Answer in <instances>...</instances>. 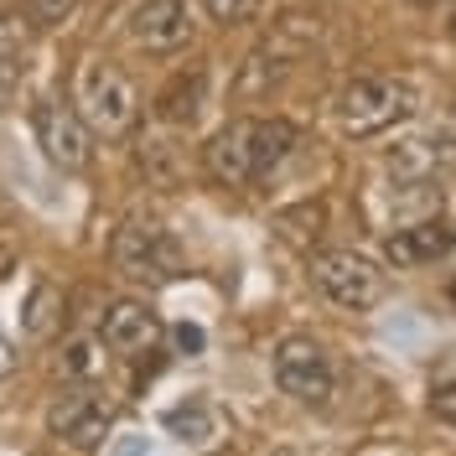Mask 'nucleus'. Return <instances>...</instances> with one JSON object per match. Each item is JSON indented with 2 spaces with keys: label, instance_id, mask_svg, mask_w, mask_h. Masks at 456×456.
<instances>
[{
  "label": "nucleus",
  "instance_id": "nucleus-1",
  "mask_svg": "<svg viewBox=\"0 0 456 456\" xmlns=\"http://www.w3.org/2000/svg\"><path fill=\"white\" fill-rule=\"evenodd\" d=\"M296 125L290 119H228L213 141L202 145V171L218 187H255L285 167L296 151Z\"/></svg>",
  "mask_w": 456,
  "mask_h": 456
},
{
  "label": "nucleus",
  "instance_id": "nucleus-2",
  "mask_svg": "<svg viewBox=\"0 0 456 456\" xmlns=\"http://www.w3.org/2000/svg\"><path fill=\"white\" fill-rule=\"evenodd\" d=\"M420 110V94L410 78H389V73H363V78H347L332 99V119H338L342 135L353 141H373V135H389L395 125H404L410 114Z\"/></svg>",
  "mask_w": 456,
  "mask_h": 456
},
{
  "label": "nucleus",
  "instance_id": "nucleus-3",
  "mask_svg": "<svg viewBox=\"0 0 456 456\" xmlns=\"http://www.w3.org/2000/svg\"><path fill=\"white\" fill-rule=\"evenodd\" d=\"M78 114L88 119V130L94 135H104V141H119V135H130L135 130V119H141V94L135 84L114 68V62H84V73H78Z\"/></svg>",
  "mask_w": 456,
  "mask_h": 456
},
{
  "label": "nucleus",
  "instance_id": "nucleus-4",
  "mask_svg": "<svg viewBox=\"0 0 456 456\" xmlns=\"http://www.w3.org/2000/svg\"><path fill=\"white\" fill-rule=\"evenodd\" d=\"M114 270L135 285H171L182 275V249L161 224H125L114 233Z\"/></svg>",
  "mask_w": 456,
  "mask_h": 456
},
{
  "label": "nucleus",
  "instance_id": "nucleus-5",
  "mask_svg": "<svg viewBox=\"0 0 456 456\" xmlns=\"http://www.w3.org/2000/svg\"><path fill=\"white\" fill-rule=\"evenodd\" d=\"M312 37H316V16H281V27H275L255 53L244 57L239 94H244V99H259V94L281 88V78L296 68V57L312 47Z\"/></svg>",
  "mask_w": 456,
  "mask_h": 456
},
{
  "label": "nucleus",
  "instance_id": "nucleus-6",
  "mask_svg": "<svg viewBox=\"0 0 456 456\" xmlns=\"http://www.w3.org/2000/svg\"><path fill=\"white\" fill-rule=\"evenodd\" d=\"M312 281L342 312H369V306L384 301V270L369 255H358V249H327V255H316Z\"/></svg>",
  "mask_w": 456,
  "mask_h": 456
},
{
  "label": "nucleus",
  "instance_id": "nucleus-7",
  "mask_svg": "<svg viewBox=\"0 0 456 456\" xmlns=\"http://www.w3.org/2000/svg\"><path fill=\"white\" fill-rule=\"evenodd\" d=\"M275 384H281L296 404L322 410V404L332 399V389H338V369H332L327 347L316 338H285L281 347H275Z\"/></svg>",
  "mask_w": 456,
  "mask_h": 456
},
{
  "label": "nucleus",
  "instance_id": "nucleus-8",
  "mask_svg": "<svg viewBox=\"0 0 456 456\" xmlns=\"http://www.w3.org/2000/svg\"><path fill=\"white\" fill-rule=\"evenodd\" d=\"M114 404L110 395H99L94 384H73V389H62L53 399V410H47V430H53L57 441H68L73 452H94L114 426Z\"/></svg>",
  "mask_w": 456,
  "mask_h": 456
},
{
  "label": "nucleus",
  "instance_id": "nucleus-9",
  "mask_svg": "<svg viewBox=\"0 0 456 456\" xmlns=\"http://www.w3.org/2000/svg\"><path fill=\"white\" fill-rule=\"evenodd\" d=\"M31 130H37V145H42V156L53 161L57 171H84L88 156H94V145H88V119L78 114V104H68V99H42L37 114H31Z\"/></svg>",
  "mask_w": 456,
  "mask_h": 456
},
{
  "label": "nucleus",
  "instance_id": "nucleus-10",
  "mask_svg": "<svg viewBox=\"0 0 456 456\" xmlns=\"http://www.w3.org/2000/svg\"><path fill=\"white\" fill-rule=\"evenodd\" d=\"M192 11H187V0H135L130 5V37H135V47L156 57H171L182 53L187 42H192Z\"/></svg>",
  "mask_w": 456,
  "mask_h": 456
},
{
  "label": "nucleus",
  "instance_id": "nucleus-11",
  "mask_svg": "<svg viewBox=\"0 0 456 456\" xmlns=\"http://www.w3.org/2000/svg\"><path fill=\"white\" fill-rule=\"evenodd\" d=\"M99 338L119 358H145L161 342V316L151 312L145 301H110L104 306V322H99Z\"/></svg>",
  "mask_w": 456,
  "mask_h": 456
},
{
  "label": "nucleus",
  "instance_id": "nucleus-12",
  "mask_svg": "<svg viewBox=\"0 0 456 456\" xmlns=\"http://www.w3.org/2000/svg\"><path fill=\"white\" fill-rule=\"evenodd\" d=\"M456 228L446 218H426V224H404L384 239V259L399 265V270H420V265H436L441 255H452Z\"/></svg>",
  "mask_w": 456,
  "mask_h": 456
},
{
  "label": "nucleus",
  "instance_id": "nucleus-13",
  "mask_svg": "<svg viewBox=\"0 0 456 456\" xmlns=\"http://www.w3.org/2000/svg\"><path fill=\"white\" fill-rule=\"evenodd\" d=\"M208 110V68H187V73H176L167 88H161V99H156V114H161V125L171 130H187V125H198V114Z\"/></svg>",
  "mask_w": 456,
  "mask_h": 456
},
{
  "label": "nucleus",
  "instance_id": "nucleus-14",
  "mask_svg": "<svg viewBox=\"0 0 456 456\" xmlns=\"http://www.w3.org/2000/svg\"><path fill=\"white\" fill-rule=\"evenodd\" d=\"M452 156L456 151H446V141H404L389 151V171H395V182H436V171Z\"/></svg>",
  "mask_w": 456,
  "mask_h": 456
},
{
  "label": "nucleus",
  "instance_id": "nucleus-15",
  "mask_svg": "<svg viewBox=\"0 0 456 456\" xmlns=\"http://www.w3.org/2000/svg\"><path fill=\"white\" fill-rule=\"evenodd\" d=\"M57 369H62V379H68V384H94V379H104V369H110L104 338H73V342H62Z\"/></svg>",
  "mask_w": 456,
  "mask_h": 456
},
{
  "label": "nucleus",
  "instance_id": "nucleus-16",
  "mask_svg": "<svg viewBox=\"0 0 456 456\" xmlns=\"http://www.w3.org/2000/svg\"><path fill=\"white\" fill-rule=\"evenodd\" d=\"M167 426H171V436H176L182 446H187V441L198 446V441L213 436V410H208V404H182V410H171L167 415Z\"/></svg>",
  "mask_w": 456,
  "mask_h": 456
},
{
  "label": "nucleus",
  "instance_id": "nucleus-17",
  "mask_svg": "<svg viewBox=\"0 0 456 456\" xmlns=\"http://www.w3.org/2000/svg\"><path fill=\"white\" fill-rule=\"evenodd\" d=\"M141 167H145V176H151V182L171 187V182H176V145L161 141V135L141 141Z\"/></svg>",
  "mask_w": 456,
  "mask_h": 456
},
{
  "label": "nucleus",
  "instance_id": "nucleus-18",
  "mask_svg": "<svg viewBox=\"0 0 456 456\" xmlns=\"http://www.w3.org/2000/svg\"><path fill=\"white\" fill-rule=\"evenodd\" d=\"M53 306H57V290L47 281H37L31 285V301H27V316H21V332L27 338H42L53 327Z\"/></svg>",
  "mask_w": 456,
  "mask_h": 456
},
{
  "label": "nucleus",
  "instance_id": "nucleus-19",
  "mask_svg": "<svg viewBox=\"0 0 456 456\" xmlns=\"http://www.w3.org/2000/svg\"><path fill=\"white\" fill-rule=\"evenodd\" d=\"M78 11V0H27V21L37 31H53V27H62L68 16Z\"/></svg>",
  "mask_w": 456,
  "mask_h": 456
},
{
  "label": "nucleus",
  "instance_id": "nucleus-20",
  "mask_svg": "<svg viewBox=\"0 0 456 456\" xmlns=\"http://www.w3.org/2000/svg\"><path fill=\"white\" fill-rule=\"evenodd\" d=\"M202 5H208V16H213V21H224V27H239V21H255L265 0H202Z\"/></svg>",
  "mask_w": 456,
  "mask_h": 456
},
{
  "label": "nucleus",
  "instance_id": "nucleus-21",
  "mask_svg": "<svg viewBox=\"0 0 456 456\" xmlns=\"http://www.w3.org/2000/svg\"><path fill=\"white\" fill-rule=\"evenodd\" d=\"M430 415H436V420H446V426H456V379H452V373L430 384Z\"/></svg>",
  "mask_w": 456,
  "mask_h": 456
},
{
  "label": "nucleus",
  "instance_id": "nucleus-22",
  "mask_svg": "<svg viewBox=\"0 0 456 456\" xmlns=\"http://www.w3.org/2000/svg\"><path fill=\"white\" fill-rule=\"evenodd\" d=\"M27 47V21H21V11H5L0 16V57H16Z\"/></svg>",
  "mask_w": 456,
  "mask_h": 456
},
{
  "label": "nucleus",
  "instance_id": "nucleus-23",
  "mask_svg": "<svg viewBox=\"0 0 456 456\" xmlns=\"http://www.w3.org/2000/svg\"><path fill=\"white\" fill-rule=\"evenodd\" d=\"M16 84H21V62H16V57H0V110L11 104Z\"/></svg>",
  "mask_w": 456,
  "mask_h": 456
},
{
  "label": "nucleus",
  "instance_id": "nucleus-24",
  "mask_svg": "<svg viewBox=\"0 0 456 456\" xmlns=\"http://www.w3.org/2000/svg\"><path fill=\"white\" fill-rule=\"evenodd\" d=\"M176 347L182 353H202V327H176Z\"/></svg>",
  "mask_w": 456,
  "mask_h": 456
},
{
  "label": "nucleus",
  "instance_id": "nucleus-25",
  "mask_svg": "<svg viewBox=\"0 0 456 456\" xmlns=\"http://www.w3.org/2000/svg\"><path fill=\"white\" fill-rule=\"evenodd\" d=\"M16 373V347H11V338L0 332V379H11Z\"/></svg>",
  "mask_w": 456,
  "mask_h": 456
},
{
  "label": "nucleus",
  "instance_id": "nucleus-26",
  "mask_svg": "<svg viewBox=\"0 0 456 456\" xmlns=\"http://www.w3.org/2000/svg\"><path fill=\"white\" fill-rule=\"evenodd\" d=\"M446 31H452V42H456V11H452V21H446Z\"/></svg>",
  "mask_w": 456,
  "mask_h": 456
},
{
  "label": "nucleus",
  "instance_id": "nucleus-27",
  "mask_svg": "<svg viewBox=\"0 0 456 456\" xmlns=\"http://www.w3.org/2000/svg\"><path fill=\"white\" fill-rule=\"evenodd\" d=\"M452 301H456V285H452Z\"/></svg>",
  "mask_w": 456,
  "mask_h": 456
},
{
  "label": "nucleus",
  "instance_id": "nucleus-28",
  "mask_svg": "<svg viewBox=\"0 0 456 456\" xmlns=\"http://www.w3.org/2000/svg\"><path fill=\"white\" fill-rule=\"evenodd\" d=\"M420 5H430V0H420Z\"/></svg>",
  "mask_w": 456,
  "mask_h": 456
}]
</instances>
